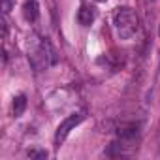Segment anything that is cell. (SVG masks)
Masks as SVG:
<instances>
[{
    "instance_id": "cell-1",
    "label": "cell",
    "mask_w": 160,
    "mask_h": 160,
    "mask_svg": "<svg viewBox=\"0 0 160 160\" xmlns=\"http://www.w3.org/2000/svg\"><path fill=\"white\" fill-rule=\"evenodd\" d=\"M113 25L121 40H130L138 32V17L132 8H119L113 15Z\"/></svg>"
},
{
    "instance_id": "cell-2",
    "label": "cell",
    "mask_w": 160,
    "mask_h": 160,
    "mask_svg": "<svg viewBox=\"0 0 160 160\" xmlns=\"http://www.w3.org/2000/svg\"><path fill=\"white\" fill-rule=\"evenodd\" d=\"M83 121H85V111H77V113L68 115V117L58 124V128H57V132H55V143H57V147L68 138V134H70L79 122H83Z\"/></svg>"
},
{
    "instance_id": "cell-3",
    "label": "cell",
    "mask_w": 160,
    "mask_h": 160,
    "mask_svg": "<svg viewBox=\"0 0 160 160\" xmlns=\"http://www.w3.org/2000/svg\"><path fill=\"white\" fill-rule=\"evenodd\" d=\"M77 21H79V25L89 27L94 21V10L89 8V6H81V8H79V12H77Z\"/></svg>"
},
{
    "instance_id": "cell-4",
    "label": "cell",
    "mask_w": 160,
    "mask_h": 160,
    "mask_svg": "<svg viewBox=\"0 0 160 160\" xmlns=\"http://www.w3.org/2000/svg\"><path fill=\"white\" fill-rule=\"evenodd\" d=\"M23 15L27 21H36L38 19V4L36 0H27V4L23 6Z\"/></svg>"
},
{
    "instance_id": "cell-5",
    "label": "cell",
    "mask_w": 160,
    "mask_h": 160,
    "mask_svg": "<svg viewBox=\"0 0 160 160\" xmlns=\"http://www.w3.org/2000/svg\"><path fill=\"white\" fill-rule=\"evenodd\" d=\"M117 134H119V138H121L122 141L134 139V138L138 136V126H136V124H126V126H121V128L117 130Z\"/></svg>"
},
{
    "instance_id": "cell-6",
    "label": "cell",
    "mask_w": 160,
    "mask_h": 160,
    "mask_svg": "<svg viewBox=\"0 0 160 160\" xmlns=\"http://www.w3.org/2000/svg\"><path fill=\"white\" fill-rule=\"evenodd\" d=\"M27 109V96L25 94H19L13 98V115L15 117H21Z\"/></svg>"
},
{
    "instance_id": "cell-7",
    "label": "cell",
    "mask_w": 160,
    "mask_h": 160,
    "mask_svg": "<svg viewBox=\"0 0 160 160\" xmlns=\"http://www.w3.org/2000/svg\"><path fill=\"white\" fill-rule=\"evenodd\" d=\"M27 154L30 158H36V160H45L47 158V151H42V149H30Z\"/></svg>"
},
{
    "instance_id": "cell-8",
    "label": "cell",
    "mask_w": 160,
    "mask_h": 160,
    "mask_svg": "<svg viewBox=\"0 0 160 160\" xmlns=\"http://www.w3.org/2000/svg\"><path fill=\"white\" fill-rule=\"evenodd\" d=\"M13 4H15V0H2V12L8 13V12L13 8Z\"/></svg>"
},
{
    "instance_id": "cell-9",
    "label": "cell",
    "mask_w": 160,
    "mask_h": 160,
    "mask_svg": "<svg viewBox=\"0 0 160 160\" xmlns=\"http://www.w3.org/2000/svg\"><path fill=\"white\" fill-rule=\"evenodd\" d=\"M96 2H108V0H96Z\"/></svg>"
},
{
    "instance_id": "cell-10",
    "label": "cell",
    "mask_w": 160,
    "mask_h": 160,
    "mask_svg": "<svg viewBox=\"0 0 160 160\" xmlns=\"http://www.w3.org/2000/svg\"><path fill=\"white\" fill-rule=\"evenodd\" d=\"M158 34H160V30H158Z\"/></svg>"
}]
</instances>
